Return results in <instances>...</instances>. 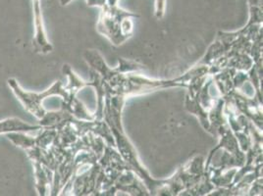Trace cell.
I'll use <instances>...</instances> for the list:
<instances>
[{"instance_id":"1","label":"cell","mask_w":263,"mask_h":196,"mask_svg":"<svg viewBox=\"0 0 263 196\" xmlns=\"http://www.w3.org/2000/svg\"><path fill=\"white\" fill-rule=\"evenodd\" d=\"M7 83H8V86L11 87L14 94L21 101L24 108L40 120L46 114L44 107L42 106V102L44 98L48 97L53 94H63L66 96V93H63L60 88L61 86L60 82H57L52 87L46 89L42 93L30 92L23 89L15 79H8Z\"/></svg>"},{"instance_id":"2","label":"cell","mask_w":263,"mask_h":196,"mask_svg":"<svg viewBox=\"0 0 263 196\" xmlns=\"http://www.w3.org/2000/svg\"><path fill=\"white\" fill-rule=\"evenodd\" d=\"M33 17H34V38L33 48L35 52L46 54L52 50V45L47 41L44 28V18L40 0H33Z\"/></svg>"},{"instance_id":"3","label":"cell","mask_w":263,"mask_h":196,"mask_svg":"<svg viewBox=\"0 0 263 196\" xmlns=\"http://www.w3.org/2000/svg\"><path fill=\"white\" fill-rule=\"evenodd\" d=\"M41 127L39 126H31L26 124L24 121L11 118L5 121L0 122V133H7L13 131H30L34 130H40Z\"/></svg>"}]
</instances>
